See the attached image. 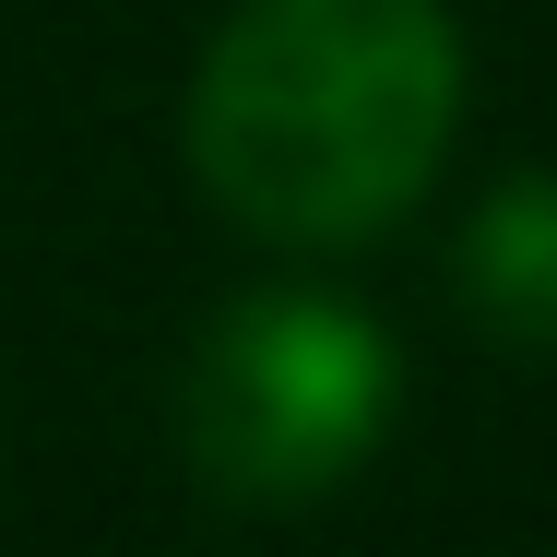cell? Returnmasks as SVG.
I'll use <instances>...</instances> for the list:
<instances>
[{
  "label": "cell",
  "mask_w": 557,
  "mask_h": 557,
  "mask_svg": "<svg viewBox=\"0 0 557 557\" xmlns=\"http://www.w3.org/2000/svg\"><path fill=\"white\" fill-rule=\"evenodd\" d=\"M462 36L440 0H237L190 72V178L273 249H356L440 178Z\"/></svg>",
  "instance_id": "1"
},
{
  "label": "cell",
  "mask_w": 557,
  "mask_h": 557,
  "mask_svg": "<svg viewBox=\"0 0 557 557\" xmlns=\"http://www.w3.org/2000/svg\"><path fill=\"white\" fill-rule=\"evenodd\" d=\"M392 404H404V356L368 309H344L321 285H261L190 344L178 450L202 462V486L273 510V498L344 486L392 440Z\"/></svg>",
  "instance_id": "2"
},
{
  "label": "cell",
  "mask_w": 557,
  "mask_h": 557,
  "mask_svg": "<svg viewBox=\"0 0 557 557\" xmlns=\"http://www.w3.org/2000/svg\"><path fill=\"white\" fill-rule=\"evenodd\" d=\"M450 285H462V309H474L498 344L557 356V178H510V190H486V214L462 225Z\"/></svg>",
  "instance_id": "3"
}]
</instances>
